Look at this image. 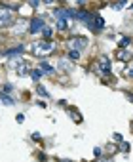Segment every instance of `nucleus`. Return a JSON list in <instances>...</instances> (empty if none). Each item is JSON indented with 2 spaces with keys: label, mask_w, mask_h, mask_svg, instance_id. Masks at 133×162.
<instances>
[{
  "label": "nucleus",
  "mask_w": 133,
  "mask_h": 162,
  "mask_svg": "<svg viewBox=\"0 0 133 162\" xmlns=\"http://www.w3.org/2000/svg\"><path fill=\"white\" fill-rule=\"evenodd\" d=\"M30 52L34 53V56H38V57H46V56H50V53L55 52V44H53L51 40H42V42L32 44Z\"/></svg>",
  "instance_id": "f257e3e1"
},
{
  "label": "nucleus",
  "mask_w": 133,
  "mask_h": 162,
  "mask_svg": "<svg viewBox=\"0 0 133 162\" xmlns=\"http://www.w3.org/2000/svg\"><path fill=\"white\" fill-rule=\"evenodd\" d=\"M14 8H10V6H0V29H4V27H12L14 25Z\"/></svg>",
  "instance_id": "f03ea898"
},
{
  "label": "nucleus",
  "mask_w": 133,
  "mask_h": 162,
  "mask_svg": "<svg viewBox=\"0 0 133 162\" xmlns=\"http://www.w3.org/2000/svg\"><path fill=\"white\" fill-rule=\"evenodd\" d=\"M66 46H69L72 52H84L87 48V38L86 36H71L69 40H66Z\"/></svg>",
  "instance_id": "7ed1b4c3"
},
{
  "label": "nucleus",
  "mask_w": 133,
  "mask_h": 162,
  "mask_svg": "<svg viewBox=\"0 0 133 162\" xmlns=\"http://www.w3.org/2000/svg\"><path fill=\"white\" fill-rule=\"evenodd\" d=\"M46 23H44V17H32L29 23V32L30 35H36V32H42Z\"/></svg>",
  "instance_id": "20e7f679"
},
{
  "label": "nucleus",
  "mask_w": 133,
  "mask_h": 162,
  "mask_svg": "<svg viewBox=\"0 0 133 162\" xmlns=\"http://www.w3.org/2000/svg\"><path fill=\"white\" fill-rule=\"evenodd\" d=\"M29 23H30V19H17V21H14V25H12V32H14V35L29 32Z\"/></svg>",
  "instance_id": "39448f33"
},
{
  "label": "nucleus",
  "mask_w": 133,
  "mask_h": 162,
  "mask_svg": "<svg viewBox=\"0 0 133 162\" xmlns=\"http://www.w3.org/2000/svg\"><path fill=\"white\" fill-rule=\"evenodd\" d=\"M97 69L99 73H103V74H110V69H112V61H110L108 57H101L97 61Z\"/></svg>",
  "instance_id": "423d86ee"
},
{
  "label": "nucleus",
  "mask_w": 133,
  "mask_h": 162,
  "mask_svg": "<svg viewBox=\"0 0 133 162\" xmlns=\"http://www.w3.org/2000/svg\"><path fill=\"white\" fill-rule=\"evenodd\" d=\"M25 50H27V46H25V44H17L15 48H10V50L6 52V56H8V57H14V56H21V53H23Z\"/></svg>",
  "instance_id": "0eeeda50"
},
{
  "label": "nucleus",
  "mask_w": 133,
  "mask_h": 162,
  "mask_svg": "<svg viewBox=\"0 0 133 162\" xmlns=\"http://www.w3.org/2000/svg\"><path fill=\"white\" fill-rule=\"evenodd\" d=\"M116 59H120V61H129V59H131V52H129V50H118V52H116Z\"/></svg>",
  "instance_id": "6e6552de"
},
{
  "label": "nucleus",
  "mask_w": 133,
  "mask_h": 162,
  "mask_svg": "<svg viewBox=\"0 0 133 162\" xmlns=\"http://www.w3.org/2000/svg\"><path fill=\"white\" fill-rule=\"evenodd\" d=\"M15 71H17V74H19V77H25V74L29 73V67H27V63L23 61V63L19 65V67H15Z\"/></svg>",
  "instance_id": "1a4fd4ad"
},
{
  "label": "nucleus",
  "mask_w": 133,
  "mask_h": 162,
  "mask_svg": "<svg viewBox=\"0 0 133 162\" xmlns=\"http://www.w3.org/2000/svg\"><path fill=\"white\" fill-rule=\"evenodd\" d=\"M40 71H42V73H48V74H53V67H51V65H48L46 61H40Z\"/></svg>",
  "instance_id": "9d476101"
},
{
  "label": "nucleus",
  "mask_w": 133,
  "mask_h": 162,
  "mask_svg": "<svg viewBox=\"0 0 133 162\" xmlns=\"http://www.w3.org/2000/svg\"><path fill=\"white\" fill-rule=\"evenodd\" d=\"M0 101L6 103V105H14V99H12L8 93H4V92H0Z\"/></svg>",
  "instance_id": "9b49d317"
},
{
  "label": "nucleus",
  "mask_w": 133,
  "mask_h": 162,
  "mask_svg": "<svg viewBox=\"0 0 133 162\" xmlns=\"http://www.w3.org/2000/svg\"><path fill=\"white\" fill-rule=\"evenodd\" d=\"M42 35H44V40H51V36H53V29H51V27H44Z\"/></svg>",
  "instance_id": "f8f14e48"
},
{
  "label": "nucleus",
  "mask_w": 133,
  "mask_h": 162,
  "mask_svg": "<svg viewBox=\"0 0 133 162\" xmlns=\"http://www.w3.org/2000/svg\"><path fill=\"white\" fill-rule=\"evenodd\" d=\"M59 69H61V71H71L72 65L66 63V59H59Z\"/></svg>",
  "instance_id": "ddd939ff"
},
{
  "label": "nucleus",
  "mask_w": 133,
  "mask_h": 162,
  "mask_svg": "<svg viewBox=\"0 0 133 162\" xmlns=\"http://www.w3.org/2000/svg\"><path fill=\"white\" fill-rule=\"evenodd\" d=\"M30 78L34 80V82H38V80L42 78V71H40V69H34V71H30Z\"/></svg>",
  "instance_id": "4468645a"
},
{
  "label": "nucleus",
  "mask_w": 133,
  "mask_h": 162,
  "mask_svg": "<svg viewBox=\"0 0 133 162\" xmlns=\"http://www.w3.org/2000/svg\"><path fill=\"white\" fill-rule=\"evenodd\" d=\"M129 44H131V38L127 36V38H122L118 46H120V50H127V46H129Z\"/></svg>",
  "instance_id": "2eb2a0df"
},
{
  "label": "nucleus",
  "mask_w": 133,
  "mask_h": 162,
  "mask_svg": "<svg viewBox=\"0 0 133 162\" xmlns=\"http://www.w3.org/2000/svg\"><path fill=\"white\" fill-rule=\"evenodd\" d=\"M57 29H59V31H65V29H66V17L57 19Z\"/></svg>",
  "instance_id": "dca6fc26"
},
{
  "label": "nucleus",
  "mask_w": 133,
  "mask_h": 162,
  "mask_svg": "<svg viewBox=\"0 0 133 162\" xmlns=\"http://www.w3.org/2000/svg\"><path fill=\"white\" fill-rule=\"evenodd\" d=\"M71 116H72V120H74L76 124H80V122H82V116L76 113V111H72V109H71Z\"/></svg>",
  "instance_id": "f3484780"
},
{
  "label": "nucleus",
  "mask_w": 133,
  "mask_h": 162,
  "mask_svg": "<svg viewBox=\"0 0 133 162\" xmlns=\"http://www.w3.org/2000/svg\"><path fill=\"white\" fill-rule=\"evenodd\" d=\"M36 93L42 95V97H50V93L46 92V88H42V86H36Z\"/></svg>",
  "instance_id": "a211bd4d"
},
{
  "label": "nucleus",
  "mask_w": 133,
  "mask_h": 162,
  "mask_svg": "<svg viewBox=\"0 0 133 162\" xmlns=\"http://www.w3.org/2000/svg\"><path fill=\"white\" fill-rule=\"evenodd\" d=\"M93 155H95V158H101V156H103L101 147H95V149H93Z\"/></svg>",
  "instance_id": "6ab92c4d"
},
{
  "label": "nucleus",
  "mask_w": 133,
  "mask_h": 162,
  "mask_svg": "<svg viewBox=\"0 0 133 162\" xmlns=\"http://www.w3.org/2000/svg\"><path fill=\"white\" fill-rule=\"evenodd\" d=\"M12 90H14V86H12V84H6L4 88H2V92H4V93H8V95L12 93Z\"/></svg>",
  "instance_id": "aec40b11"
},
{
  "label": "nucleus",
  "mask_w": 133,
  "mask_h": 162,
  "mask_svg": "<svg viewBox=\"0 0 133 162\" xmlns=\"http://www.w3.org/2000/svg\"><path fill=\"white\" fill-rule=\"evenodd\" d=\"M69 57H71V59H78V57H80V53H78V52H72V50H71V52H69Z\"/></svg>",
  "instance_id": "412c9836"
},
{
  "label": "nucleus",
  "mask_w": 133,
  "mask_h": 162,
  "mask_svg": "<svg viewBox=\"0 0 133 162\" xmlns=\"http://www.w3.org/2000/svg\"><path fill=\"white\" fill-rule=\"evenodd\" d=\"M126 77L133 78V65H131V67H127V69H126Z\"/></svg>",
  "instance_id": "4be33fe9"
},
{
  "label": "nucleus",
  "mask_w": 133,
  "mask_h": 162,
  "mask_svg": "<svg viewBox=\"0 0 133 162\" xmlns=\"http://www.w3.org/2000/svg\"><path fill=\"white\" fill-rule=\"evenodd\" d=\"M112 137H114V141H118V143H122V139H124V137H122L120 134H114Z\"/></svg>",
  "instance_id": "5701e85b"
},
{
  "label": "nucleus",
  "mask_w": 133,
  "mask_h": 162,
  "mask_svg": "<svg viewBox=\"0 0 133 162\" xmlns=\"http://www.w3.org/2000/svg\"><path fill=\"white\" fill-rule=\"evenodd\" d=\"M29 6H30V8H38V6H40V2H38V0H36V2L32 0V2H29Z\"/></svg>",
  "instance_id": "b1692460"
},
{
  "label": "nucleus",
  "mask_w": 133,
  "mask_h": 162,
  "mask_svg": "<svg viewBox=\"0 0 133 162\" xmlns=\"http://www.w3.org/2000/svg\"><path fill=\"white\" fill-rule=\"evenodd\" d=\"M15 120H17V122H23V120H25V116H23V114H17V116H15Z\"/></svg>",
  "instance_id": "393cba45"
},
{
  "label": "nucleus",
  "mask_w": 133,
  "mask_h": 162,
  "mask_svg": "<svg viewBox=\"0 0 133 162\" xmlns=\"http://www.w3.org/2000/svg\"><path fill=\"white\" fill-rule=\"evenodd\" d=\"M32 139H34V141H38V139H40V134H38V132H34V134H32Z\"/></svg>",
  "instance_id": "a878e982"
},
{
  "label": "nucleus",
  "mask_w": 133,
  "mask_h": 162,
  "mask_svg": "<svg viewBox=\"0 0 133 162\" xmlns=\"http://www.w3.org/2000/svg\"><path fill=\"white\" fill-rule=\"evenodd\" d=\"M124 6H126V2H118V4H114L112 8H124Z\"/></svg>",
  "instance_id": "bb28decb"
},
{
  "label": "nucleus",
  "mask_w": 133,
  "mask_h": 162,
  "mask_svg": "<svg viewBox=\"0 0 133 162\" xmlns=\"http://www.w3.org/2000/svg\"><path fill=\"white\" fill-rule=\"evenodd\" d=\"M122 149H124V151H129V143H122Z\"/></svg>",
  "instance_id": "cd10ccee"
},
{
  "label": "nucleus",
  "mask_w": 133,
  "mask_h": 162,
  "mask_svg": "<svg viewBox=\"0 0 133 162\" xmlns=\"http://www.w3.org/2000/svg\"><path fill=\"white\" fill-rule=\"evenodd\" d=\"M126 95H127V99H131V101H133V93H131V92H127Z\"/></svg>",
  "instance_id": "c85d7f7f"
},
{
  "label": "nucleus",
  "mask_w": 133,
  "mask_h": 162,
  "mask_svg": "<svg viewBox=\"0 0 133 162\" xmlns=\"http://www.w3.org/2000/svg\"><path fill=\"white\" fill-rule=\"evenodd\" d=\"M99 162H112V158H103V160H99Z\"/></svg>",
  "instance_id": "c756f323"
}]
</instances>
